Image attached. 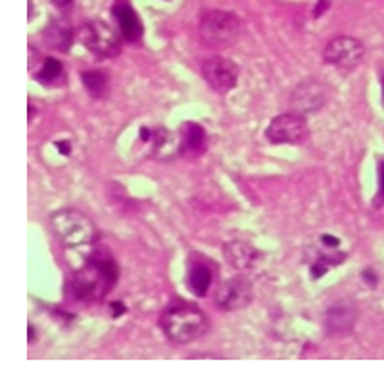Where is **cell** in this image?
Segmentation results:
<instances>
[{"label":"cell","mask_w":384,"mask_h":383,"mask_svg":"<svg viewBox=\"0 0 384 383\" xmlns=\"http://www.w3.org/2000/svg\"><path fill=\"white\" fill-rule=\"evenodd\" d=\"M53 2V6H56L60 12H67V10H72L73 4H75V0H50Z\"/></svg>","instance_id":"cell-27"},{"label":"cell","mask_w":384,"mask_h":383,"mask_svg":"<svg viewBox=\"0 0 384 383\" xmlns=\"http://www.w3.org/2000/svg\"><path fill=\"white\" fill-rule=\"evenodd\" d=\"M252 298H254V289H252L250 279L244 276H235V278L227 279L215 293V304L221 311L227 312L246 308L248 304L252 303Z\"/></svg>","instance_id":"cell-10"},{"label":"cell","mask_w":384,"mask_h":383,"mask_svg":"<svg viewBox=\"0 0 384 383\" xmlns=\"http://www.w3.org/2000/svg\"><path fill=\"white\" fill-rule=\"evenodd\" d=\"M181 154V135L170 131L168 127L154 129L152 137V158L158 162H170Z\"/></svg>","instance_id":"cell-14"},{"label":"cell","mask_w":384,"mask_h":383,"mask_svg":"<svg viewBox=\"0 0 384 383\" xmlns=\"http://www.w3.org/2000/svg\"><path fill=\"white\" fill-rule=\"evenodd\" d=\"M321 243H323V247H327V249H331V251H339L340 239L334 237V235H329V233H323V235H321Z\"/></svg>","instance_id":"cell-23"},{"label":"cell","mask_w":384,"mask_h":383,"mask_svg":"<svg viewBox=\"0 0 384 383\" xmlns=\"http://www.w3.org/2000/svg\"><path fill=\"white\" fill-rule=\"evenodd\" d=\"M378 205L384 203V158L378 160V197H375V203Z\"/></svg>","instance_id":"cell-21"},{"label":"cell","mask_w":384,"mask_h":383,"mask_svg":"<svg viewBox=\"0 0 384 383\" xmlns=\"http://www.w3.org/2000/svg\"><path fill=\"white\" fill-rule=\"evenodd\" d=\"M344 258H346L344 252H339L336 257H319L315 262H313L312 268H309V276H312L313 281H317V279H321L325 276L327 271L331 270L332 266L342 264Z\"/></svg>","instance_id":"cell-20"},{"label":"cell","mask_w":384,"mask_h":383,"mask_svg":"<svg viewBox=\"0 0 384 383\" xmlns=\"http://www.w3.org/2000/svg\"><path fill=\"white\" fill-rule=\"evenodd\" d=\"M35 80L46 87L58 85V83L64 81V64H62L58 58L46 56V58H43V62H40L39 72L35 73Z\"/></svg>","instance_id":"cell-19"},{"label":"cell","mask_w":384,"mask_h":383,"mask_svg":"<svg viewBox=\"0 0 384 383\" xmlns=\"http://www.w3.org/2000/svg\"><path fill=\"white\" fill-rule=\"evenodd\" d=\"M365 56L363 43L356 37H334L327 43L323 50V60L329 66L336 68L340 72H350Z\"/></svg>","instance_id":"cell-7"},{"label":"cell","mask_w":384,"mask_h":383,"mask_svg":"<svg viewBox=\"0 0 384 383\" xmlns=\"http://www.w3.org/2000/svg\"><path fill=\"white\" fill-rule=\"evenodd\" d=\"M332 0H317V4H315V8H313V18L317 20V18H321L323 14L331 8Z\"/></svg>","instance_id":"cell-24"},{"label":"cell","mask_w":384,"mask_h":383,"mask_svg":"<svg viewBox=\"0 0 384 383\" xmlns=\"http://www.w3.org/2000/svg\"><path fill=\"white\" fill-rule=\"evenodd\" d=\"M33 12H35V8H33V0H29V20H33Z\"/></svg>","instance_id":"cell-29"},{"label":"cell","mask_w":384,"mask_h":383,"mask_svg":"<svg viewBox=\"0 0 384 383\" xmlns=\"http://www.w3.org/2000/svg\"><path fill=\"white\" fill-rule=\"evenodd\" d=\"M45 45L48 48L60 50V53H67L72 48L73 43V27L72 23L64 18H56V20L48 21L45 27Z\"/></svg>","instance_id":"cell-16"},{"label":"cell","mask_w":384,"mask_h":383,"mask_svg":"<svg viewBox=\"0 0 384 383\" xmlns=\"http://www.w3.org/2000/svg\"><path fill=\"white\" fill-rule=\"evenodd\" d=\"M27 330H29V343H35V339H37V331H35V325L29 324V328H27Z\"/></svg>","instance_id":"cell-28"},{"label":"cell","mask_w":384,"mask_h":383,"mask_svg":"<svg viewBox=\"0 0 384 383\" xmlns=\"http://www.w3.org/2000/svg\"><path fill=\"white\" fill-rule=\"evenodd\" d=\"M223 254L227 258V262L236 270H250L256 264V260L260 257V252L256 251V247L244 241H231L223 247Z\"/></svg>","instance_id":"cell-17"},{"label":"cell","mask_w":384,"mask_h":383,"mask_svg":"<svg viewBox=\"0 0 384 383\" xmlns=\"http://www.w3.org/2000/svg\"><path fill=\"white\" fill-rule=\"evenodd\" d=\"M121 33L106 21H91L79 31V41L97 58H116L121 53Z\"/></svg>","instance_id":"cell-5"},{"label":"cell","mask_w":384,"mask_h":383,"mask_svg":"<svg viewBox=\"0 0 384 383\" xmlns=\"http://www.w3.org/2000/svg\"><path fill=\"white\" fill-rule=\"evenodd\" d=\"M212 260H190L189 271H187V289L196 297H206L214 284L215 270L209 264Z\"/></svg>","instance_id":"cell-13"},{"label":"cell","mask_w":384,"mask_h":383,"mask_svg":"<svg viewBox=\"0 0 384 383\" xmlns=\"http://www.w3.org/2000/svg\"><path fill=\"white\" fill-rule=\"evenodd\" d=\"M119 266L106 247H97L72 278V295L81 303H100L118 285Z\"/></svg>","instance_id":"cell-1"},{"label":"cell","mask_w":384,"mask_h":383,"mask_svg":"<svg viewBox=\"0 0 384 383\" xmlns=\"http://www.w3.org/2000/svg\"><path fill=\"white\" fill-rule=\"evenodd\" d=\"M361 279H363L365 284L369 285L371 289H375L378 285V274L373 268H365L363 271H361Z\"/></svg>","instance_id":"cell-22"},{"label":"cell","mask_w":384,"mask_h":383,"mask_svg":"<svg viewBox=\"0 0 384 383\" xmlns=\"http://www.w3.org/2000/svg\"><path fill=\"white\" fill-rule=\"evenodd\" d=\"M54 146L58 149L62 156H70V154H72V143H70V139L54 141Z\"/></svg>","instance_id":"cell-25"},{"label":"cell","mask_w":384,"mask_h":383,"mask_svg":"<svg viewBox=\"0 0 384 383\" xmlns=\"http://www.w3.org/2000/svg\"><path fill=\"white\" fill-rule=\"evenodd\" d=\"M110 308H111V316L114 318H119V316H124L125 312H127V306H125L121 301H116V303H111L110 304Z\"/></svg>","instance_id":"cell-26"},{"label":"cell","mask_w":384,"mask_h":383,"mask_svg":"<svg viewBox=\"0 0 384 383\" xmlns=\"http://www.w3.org/2000/svg\"><path fill=\"white\" fill-rule=\"evenodd\" d=\"M244 31L241 16L227 10H212L204 14L200 27H198V37L204 47L208 48H227L238 41Z\"/></svg>","instance_id":"cell-4"},{"label":"cell","mask_w":384,"mask_h":383,"mask_svg":"<svg viewBox=\"0 0 384 383\" xmlns=\"http://www.w3.org/2000/svg\"><path fill=\"white\" fill-rule=\"evenodd\" d=\"M380 83H383V104H384V75H383V81H380Z\"/></svg>","instance_id":"cell-30"},{"label":"cell","mask_w":384,"mask_h":383,"mask_svg":"<svg viewBox=\"0 0 384 383\" xmlns=\"http://www.w3.org/2000/svg\"><path fill=\"white\" fill-rule=\"evenodd\" d=\"M50 230L60 243L67 249L91 247L98 241L100 232L85 212L62 208L50 214Z\"/></svg>","instance_id":"cell-3"},{"label":"cell","mask_w":384,"mask_h":383,"mask_svg":"<svg viewBox=\"0 0 384 383\" xmlns=\"http://www.w3.org/2000/svg\"><path fill=\"white\" fill-rule=\"evenodd\" d=\"M265 137L271 145H304L309 139L306 116L296 112L280 114L267 126Z\"/></svg>","instance_id":"cell-6"},{"label":"cell","mask_w":384,"mask_h":383,"mask_svg":"<svg viewBox=\"0 0 384 383\" xmlns=\"http://www.w3.org/2000/svg\"><path fill=\"white\" fill-rule=\"evenodd\" d=\"M329 87L323 85L317 80H306L302 81L296 89H294L292 97H290V108L296 114L307 116V114H317L327 104L329 100Z\"/></svg>","instance_id":"cell-9"},{"label":"cell","mask_w":384,"mask_h":383,"mask_svg":"<svg viewBox=\"0 0 384 383\" xmlns=\"http://www.w3.org/2000/svg\"><path fill=\"white\" fill-rule=\"evenodd\" d=\"M208 146V133L200 124L187 122L181 129V156L200 158Z\"/></svg>","instance_id":"cell-15"},{"label":"cell","mask_w":384,"mask_h":383,"mask_svg":"<svg viewBox=\"0 0 384 383\" xmlns=\"http://www.w3.org/2000/svg\"><path fill=\"white\" fill-rule=\"evenodd\" d=\"M160 328L170 341L177 345H187L206 333L208 316L196 304L177 301L163 311L160 318Z\"/></svg>","instance_id":"cell-2"},{"label":"cell","mask_w":384,"mask_h":383,"mask_svg":"<svg viewBox=\"0 0 384 383\" xmlns=\"http://www.w3.org/2000/svg\"><path fill=\"white\" fill-rule=\"evenodd\" d=\"M202 77L215 93L225 95L236 87L238 68L233 60L223 58V56H212V58L204 60Z\"/></svg>","instance_id":"cell-8"},{"label":"cell","mask_w":384,"mask_h":383,"mask_svg":"<svg viewBox=\"0 0 384 383\" xmlns=\"http://www.w3.org/2000/svg\"><path fill=\"white\" fill-rule=\"evenodd\" d=\"M111 18L118 26V31L121 33L124 41L127 43H141L144 35V26L141 16L131 4V0H114L111 4Z\"/></svg>","instance_id":"cell-11"},{"label":"cell","mask_w":384,"mask_h":383,"mask_svg":"<svg viewBox=\"0 0 384 383\" xmlns=\"http://www.w3.org/2000/svg\"><path fill=\"white\" fill-rule=\"evenodd\" d=\"M358 306L352 301H339L329 306L325 312V331L329 335L342 337L352 333L358 322Z\"/></svg>","instance_id":"cell-12"},{"label":"cell","mask_w":384,"mask_h":383,"mask_svg":"<svg viewBox=\"0 0 384 383\" xmlns=\"http://www.w3.org/2000/svg\"><path fill=\"white\" fill-rule=\"evenodd\" d=\"M81 83L87 89L89 97L94 100H102L108 97L110 91V80L108 73L102 70H89V72L81 73Z\"/></svg>","instance_id":"cell-18"}]
</instances>
